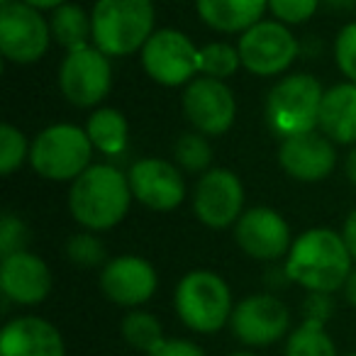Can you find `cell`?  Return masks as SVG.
<instances>
[{"label":"cell","mask_w":356,"mask_h":356,"mask_svg":"<svg viewBox=\"0 0 356 356\" xmlns=\"http://www.w3.org/2000/svg\"><path fill=\"white\" fill-rule=\"evenodd\" d=\"M127 173L110 163H90L76 181H71V218L88 232L113 229L124 220L132 203Z\"/></svg>","instance_id":"6da1fadb"},{"label":"cell","mask_w":356,"mask_h":356,"mask_svg":"<svg viewBox=\"0 0 356 356\" xmlns=\"http://www.w3.org/2000/svg\"><path fill=\"white\" fill-rule=\"evenodd\" d=\"M351 261L354 259L341 239V232L315 227L293 242L283 268L288 278L307 293H334L341 291L349 278Z\"/></svg>","instance_id":"7a4b0ae2"},{"label":"cell","mask_w":356,"mask_h":356,"mask_svg":"<svg viewBox=\"0 0 356 356\" xmlns=\"http://www.w3.org/2000/svg\"><path fill=\"white\" fill-rule=\"evenodd\" d=\"M93 44L108 56L142 51L154 35L156 10L152 0H98L90 13Z\"/></svg>","instance_id":"3957f363"},{"label":"cell","mask_w":356,"mask_h":356,"mask_svg":"<svg viewBox=\"0 0 356 356\" xmlns=\"http://www.w3.org/2000/svg\"><path fill=\"white\" fill-rule=\"evenodd\" d=\"M325 88L310 74L283 76L266 95V124L276 137L291 139L320 127Z\"/></svg>","instance_id":"277c9868"},{"label":"cell","mask_w":356,"mask_h":356,"mask_svg":"<svg viewBox=\"0 0 356 356\" xmlns=\"http://www.w3.org/2000/svg\"><path fill=\"white\" fill-rule=\"evenodd\" d=\"M173 307L181 322L200 334H213L229 325L234 310L232 293L225 278L205 268L186 273L178 281L173 293Z\"/></svg>","instance_id":"5b68a950"},{"label":"cell","mask_w":356,"mask_h":356,"mask_svg":"<svg viewBox=\"0 0 356 356\" xmlns=\"http://www.w3.org/2000/svg\"><path fill=\"white\" fill-rule=\"evenodd\" d=\"M93 142L76 124L61 122L42 129L30 144V166L47 181H76L90 166Z\"/></svg>","instance_id":"8992f818"},{"label":"cell","mask_w":356,"mask_h":356,"mask_svg":"<svg viewBox=\"0 0 356 356\" xmlns=\"http://www.w3.org/2000/svg\"><path fill=\"white\" fill-rule=\"evenodd\" d=\"M239 59L242 66L254 76H278L293 66L298 59L300 44L288 30V25L278 20H261L239 37Z\"/></svg>","instance_id":"52a82bcc"},{"label":"cell","mask_w":356,"mask_h":356,"mask_svg":"<svg viewBox=\"0 0 356 356\" xmlns=\"http://www.w3.org/2000/svg\"><path fill=\"white\" fill-rule=\"evenodd\" d=\"M200 49L184 32L163 27L156 30L142 47V66L152 81L161 86H188L200 74L198 66Z\"/></svg>","instance_id":"ba28073f"},{"label":"cell","mask_w":356,"mask_h":356,"mask_svg":"<svg viewBox=\"0 0 356 356\" xmlns=\"http://www.w3.org/2000/svg\"><path fill=\"white\" fill-rule=\"evenodd\" d=\"M113 86L110 56L95 44L81 47L64 56L59 66L61 95L76 108H95Z\"/></svg>","instance_id":"9c48e42d"},{"label":"cell","mask_w":356,"mask_h":356,"mask_svg":"<svg viewBox=\"0 0 356 356\" xmlns=\"http://www.w3.org/2000/svg\"><path fill=\"white\" fill-rule=\"evenodd\" d=\"M51 42L49 20L42 10L15 0L0 8V51L10 64H35Z\"/></svg>","instance_id":"30bf717a"},{"label":"cell","mask_w":356,"mask_h":356,"mask_svg":"<svg viewBox=\"0 0 356 356\" xmlns=\"http://www.w3.org/2000/svg\"><path fill=\"white\" fill-rule=\"evenodd\" d=\"M229 330L247 346L276 344L291 330V310L271 293H257L234 305Z\"/></svg>","instance_id":"8fae6325"},{"label":"cell","mask_w":356,"mask_h":356,"mask_svg":"<svg viewBox=\"0 0 356 356\" xmlns=\"http://www.w3.org/2000/svg\"><path fill=\"white\" fill-rule=\"evenodd\" d=\"M193 213L205 227L225 229L237 225L244 213V186L229 168H210L193 191Z\"/></svg>","instance_id":"7c38bea8"},{"label":"cell","mask_w":356,"mask_h":356,"mask_svg":"<svg viewBox=\"0 0 356 356\" xmlns=\"http://www.w3.org/2000/svg\"><path fill=\"white\" fill-rule=\"evenodd\" d=\"M184 113L195 132L220 137L234 124L237 100L225 81L195 76L184 90Z\"/></svg>","instance_id":"4fadbf2b"},{"label":"cell","mask_w":356,"mask_h":356,"mask_svg":"<svg viewBox=\"0 0 356 356\" xmlns=\"http://www.w3.org/2000/svg\"><path fill=\"white\" fill-rule=\"evenodd\" d=\"M127 181L134 198L156 213H168L186 198L184 173L166 159H139L129 166Z\"/></svg>","instance_id":"5bb4252c"},{"label":"cell","mask_w":356,"mask_h":356,"mask_svg":"<svg viewBox=\"0 0 356 356\" xmlns=\"http://www.w3.org/2000/svg\"><path fill=\"white\" fill-rule=\"evenodd\" d=\"M234 242L247 257L259 261H276L288 257L293 247L291 227L273 208H249L234 225Z\"/></svg>","instance_id":"9a60e30c"},{"label":"cell","mask_w":356,"mask_h":356,"mask_svg":"<svg viewBox=\"0 0 356 356\" xmlns=\"http://www.w3.org/2000/svg\"><path fill=\"white\" fill-rule=\"evenodd\" d=\"M159 276L156 268L142 257L110 259L100 271V291L105 293L110 302L122 307H139L156 293Z\"/></svg>","instance_id":"2e32d148"},{"label":"cell","mask_w":356,"mask_h":356,"mask_svg":"<svg viewBox=\"0 0 356 356\" xmlns=\"http://www.w3.org/2000/svg\"><path fill=\"white\" fill-rule=\"evenodd\" d=\"M278 163L296 181L315 184L332 173L337 163L334 142L327 139L322 132H307L298 137L283 139L278 149Z\"/></svg>","instance_id":"e0dca14e"},{"label":"cell","mask_w":356,"mask_h":356,"mask_svg":"<svg viewBox=\"0 0 356 356\" xmlns=\"http://www.w3.org/2000/svg\"><path fill=\"white\" fill-rule=\"evenodd\" d=\"M0 291L8 302L40 305L51 291V271L37 254L17 252L0 261Z\"/></svg>","instance_id":"ac0fdd59"},{"label":"cell","mask_w":356,"mask_h":356,"mask_svg":"<svg viewBox=\"0 0 356 356\" xmlns=\"http://www.w3.org/2000/svg\"><path fill=\"white\" fill-rule=\"evenodd\" d=\"M0 356H64V337L42 317H15L0 332Z\"/></svg>","instance_id":"d6986e66"},{"label":"cell","mask_w":356,"mask_h":356,"mask_svg":"<svg viewBox=\"0 0 356 356\" xmlns=\"http://www.w3.org/2000/svg\"><path fill=\"white\" fill-rule=\"evenodd\" d=\"M320 129L334 144H356V83H337L325 90Z\"/></svg>","instance_id":"ffe728a7"},{"label":"cell","mask_w":356,"mask_h":356,"mask_svg":"<svg viewBox=\"0 0 356 356\" xmlns=\"http://www.w3.org/2000/svg\"><path fill=\"white\" fill-rule=\"evenodd\" d=\"M268 0H195V10L208 27L225 35L247 32L261 22Z\"/></svg>","instance_id":"44dd1931"},{"label":"cell","mask_w":356,"mask_h":356,"mask_svg":"<svg viewBox=\"0 0 356 356\" xmlns=\"http://www.w3.org/2000/svg\"><path fill=\"white\" fill-rule=\"evenodd\" d=\"M86 132H88L93 147L105 156H120L127 149L129 124L124 115L115 108H98L95 113H90Z\"/></svg>","instance_id":"7402d4cb"},{"label":"cell","mask_w":356,"mask_h":356,"mask_svg":"<svg viewBox=\"0 0 356 356\" xmlns=\"http://www.w3.org/2000/svg\"><path fill=\"white\" fill-rule=\"evenodd\" d=\"M49 30H51V40L59 42L66 51L93 44V20L76 3H64L61 8L51 10Z\"/></svg>","instance_id":"603a6c76"},{"label":"cell","mask_w":356,"mask_h":356,"mask_svg":"<svg viewBox=\"0 0 356 356\" xmlns=\"http://www.w3.org/2000/svg\"><path fill=\"white\" fill-rule=\"evenodd\" d=\"M122 337L132 349L144 351V354H154L159 346L163 344V330L161 322L152 315V312L144 310H132L122 317Z\"/></svg>","instance_id":"cb8c5ba5"},{"label":"cell","mask_w":356,"mask_h":356,"mask_svg":"<svg viewBox=\"0 0 356 356\" xmlns=\"http://www.w3.org/2000/svg\"><path fill=\"white\" fill-rule=\"evenodd\" d=\"M286 356H337V346L322 322L302 320L288 334Z\"/></svg>","instance_id":"d4e9b609"},{"label":"cell","mask_w":356,"mask_h":356,"mask_svg":"<svg viewBox=\"0 0 356 356\" xmlns=\"http://www.w3.org/2000/svg\"><path fill=\"white\" fill-rule=\"evenodd\" d=\"M173 161L186 173H208L213 168V147L200 132H186L173 144Z\"/></svg>","instance_id":"484cf974"},{"label":"cell","mask_w":356,"mask_h":356,"mask_svg":"<svg viewBox=\"0 0 356 356\" xmlns=\"http://www.w3.org/2000/svg\"><path fill=\"white\" fill-rule=\"evenodd\" d=\"M198 66H200V76L225 81L242 66V59H239L237 47L227 44V42H213V44L200 47Z\"/></svg>","instance_id":"4316f807"},{"label":"cell","mask_w":356,"mask_h":356,"mask_svg":"<svg viewBox=\"0 0 356 356\" xmlns=\"http://www.w3.org/2000/svg\"><path fill=\"white\" fill-rule=\"evenodd\" d=\"M25 159H30V144L25 134L15 124L6 122L0 127V173L10 176L15 168L25 163Z\"/></svg>","instance_id":"83f0119b"},{"label":"cell","mask_w":356,"mask_h":356,"mask_svg":"<svg viewBox=\"0 0 356 356\" xmlns=\"http://www.w3.org/2000/svg\"><path fill=\"white\" fill-rule=\"evenodd\" d=\"M66 257L71 264L81 268H95V266H105V244L95 237L93 232H79L74 237H69L66 242Z\"/></svg>","instance_id":"f1b7e54d"},{"label":"cell","mask_w":356,"mask_h":356,"mask_svg":"<svg viewBox=\"0 0 356 356\" xmlns=\"http://www.w3.org/2000/svg\"><path fill=\"white\" fill-rule=\"evenodd\" d=\"M30 229L15 213H6L0 220V257H13L17 252H25Z\"/></svg>","instance_id":"f546056e"},{"label":"cell","mask_w":356,"mask_h":356,"mask_svg":"<svg viewBox=\"0 0 356 356\" xmlns=\"http://www.w3.org/2000/svg\"><path fill=\"white\" fill-rule=\"evenodd\" d=\"M320 3L322 0H268V10L283 25H302L315 15Z\"/></svg>","instance_id":"4dcf8cb0"},{"label":"cell","mask_w":356,"mask_h":356,"mask_svg":"<svg viewBox=\"0 0 356 356\" xmlns=\"http://www.w3.org/2000/svg\"><path fill=\"white\" fill-rule=\"evenodd\" d=\"M334 59L341 74L356 83V22H349L339 30L334 40Z\"/></svg>","instance_id":"1f68e13d"},{"label":"cell","mask_w":356,"mask_h":356,"mask_svg":"<svg viewBox=\"0 0 356 356\" xmlns=\"http://www.w3.org/2000/svg\"><path fill=\"white\" fill-rule=\"evenodd\" d=\"M332 312H334L332 293H307L305 300H302V315H305V320L327 325V320L332 317Z\"/></svg>","instance_id":"d6a6232c"},{"label":"cell","mask_w":356,"mask_h":356,"mask_svg":"<svg viewBox=\"0 0 356 356\" xmlns=\"http://www.w3.org/2000/svg\"><path fill=\"white\" fill-rule=\"evenodd\" d=\"M149 356H205V351L188 339H166Z\"/></svg>","instance_id":"836d02e7"},{"label":"cell","mask_w":356,"mask_h":356,"mask_svg":"<svg viewBox=\"0 0 356 356\" xmlns=\"http://www.w3.org/2000/svg\"><path fill=\"white\" fill-rule=\"evenodd\" d=\"M341 239H344L346 249H349L351 259L356 261V208L346 215L344 220V227H341Z\"/></svg>","instance_id":"e575fe53"},{"label":"cell","mask_w":356,"mask_h":356,"mask_svg":"<svg viewBox=\"0 0 356 356\" xmlns=\"http://www.w3.org/2000/svg\"><path fill=\"white\" fill-rule=\"evenodd\" d=\"M341 293H344V300L349 302L351 307H356V268H351L349 278H346V283L341 286Z\"/></svg>","instance_id":"d590c367"},{"label":"cell","mask_w":356,"mask_h":356,"mask_svg":"<svg viewBox=\"0 0 356 356\" xmlns=\"http://www.w3.org/2000/svg\"><path fill=\"white\" fill-rule=\"evenodd\" d=\"M22 3L37 8V10H56V8H61L64 3H69V0H22Z\"/></svg>","instance_id":"8d00e7d4"},{"label":"cell","mask_w":356,"mask_h":356,"mask_svg":"<svg viewBox=\"0 0 356 356\" xmlns=\"http://www.w3.org/2000/svg\"><path fill=\"white\" fill-rule=\"evenodd\" d=\"M344 168H346V178H349L351 184L356 186V147L351 149V152H349V156H346Z\"/></svg>","instance_id":"74e56055"},{"label":"cell","mask_w":356,"mask_h":356,"mask_svg":"<svg viewBox=\"0 0 356 356\" xmlns=\"http://www.w3.org/2000/svg\"><path fill=\"white\" fill-rule=\"evenodd\" d=\"M322 6L332 8V10H349L356 6V0H322Z\"/></svg>","instance_id":"f35d334b"},{"label":"cell","mask_w":356,"mask_h":356,"mask_svg":"<svg viewBox=\"0 0 356 356\" xmlns=\"http://www.w3.org/2000/svg\"><path fill=\"white\" fill-rule=\"evenodd\" d=\"M229 356H254V354H249V351H237V354H229Z\"/></svg>","instance_id":"ab89813d"},{"label":"cell","mask_w":356,"mask_h":356,"mask_svg":"<svg viewBox=\"0 0 356 356\" xmlns=\"http://www.w3.org/2000/svg\"><path fill=\"white\" fill-rule=\"evenodd\" d=\"M10 3H15V0H0V6H10Z\"/></svg>","instance_id":"60d3db41"},{"label":"cell","mask_w":356,"mask_h":356,"mask_svg":"<svg viewBox=\"0 0 356 356\" xmlns=\"http://www.w3.org/2000/svg\"><path fill=\"white\" fill-rule=\"evenodd\" d=\"M346 356H356V354H346Z\"/></svg>","instance_id":"b9f144b4"}]
</instances>
